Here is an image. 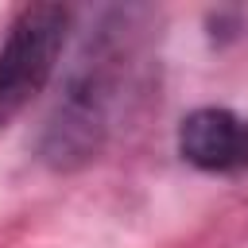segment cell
Masks as SVG:
<instances>
[{"instance_id":"6da1fadb","label":"cell","mask_w":248,"mask_h":248,"mask_svg":"<svg viewBox=\"0 0 248 248\" xmlns=\"http://www.w3.org/2000/svg\"><path fill=\"white\" fill-rule=\"evenodd\" d=\"M143 16V8H105L97 31L85 35L39 140V155L50 167L70 170L89 163L116 132L140 78Z\"/></svg>"},{"instance_id":"7a4b0ae2","label":"cell","mask_w":248,"mask_h":248,"mask_svg":"<svg viewBox=\"0 0 248 248\" xmlns=\"http://www.w3.org/2000/svg\"><path fill=\"white\" fill-rule=\"evenodd\" d=\"M74 12L62 4H31L8 27L0 46V128L50 81L70 39Z\"/></svg>"},{"instance_id":"3957f363","label":"cell","mask_w":248,"mask_h":248,"mask_svg":"<svg viewBox=\"0 0 248 248\" xmlns=\"http://www.w3.org/2000/svg\"><path fill=\"white\" fill-rule=\"evenodd\" d=\"M174 147L194 170L240 174L248 170V116L225 105H202L182 116Z\"/></svg>"}]
</instances>
